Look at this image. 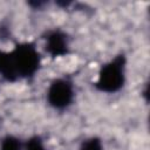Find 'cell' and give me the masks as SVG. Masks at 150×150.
I'll return each mask as SVG.
<instances>
[{"label":"cell","instance_id":"cell-4","mask_svg":"<svg viewBox=\"0 0 150 150\" xmlns=\"http://www.w3.org/2000/svg\"><path fill=\"white\" fill-rule=\"evenodd\" d=\"M45 41V52L53 59L64 57L70 54V35L62 28H49L42 34Z\"/></svg>","mask_w":150,"mask_h":150},{"label":"cell","instance_id":"cell-1","mask_svg":"<svg viewBox=\"0 0 150 150\" xmlns=\"http://www.w3.org/2000/svg\"><path fill=\"white\" fill-rule=\"evenodd\" d=\"M42 67V56L32 41L16 42L11 50L0 49V77L8 82L30 81Z\"/></svg>","mask_w":150,"mask_h":150},{"label":"cell","instance_id":"cell-6","mask_svg":"<svg viewBox=\"0 0 150 150\" xmlns=\"http://www.w3.org/2000/svg\"><path fill=\"white\" fill-rule=\"evenodd\" d=\"M77 150H104L103 141L98 136H90L84 138Z\"/></svg>","mask_w":150,"mask_h":150},{"label":"cell","instance_id":"cell-5","mask_svg":"<svg viewBox=\"0 0 150 150\" xmlns=\"http://www.w3.org/2000/svg\"><path fill=\"white\" fill-rule=\"evenodd\" d=\"M23 142L20 137L7 134L0 139V150H22Z\"/></svg>","mask_w":150,"mask_h":150},{"label":"cell","instance_id":"cell-3","mask_svg":"<svg viewBox=\"0 0 150 150\" xmlns=\"http://www.w3.org/2000/svg\"><path fill=\"white\" fill-rule=\"evenodd\" d=\"M76 90L69 76L53 79L46 90V102L55 111H66L75 102Z\"/></svg>","mask_w":150,"mask_h":150},{"label":"cell","instance_id":"cell-2","mask_svg":"<svg viewBox=\"0 0 150 150\" xmlns=\"http://www.w3.org/2000/svg\"><path fill=\"white\" fill-rule=\"evenodd\" d=\"M128 60L124 53L114 55L104 62L97 73L94 87L97 91L104 94H116L121 91L127 82Z\"/></svg>","mask_w":150,"mask_h":150},{"label":"cell","instance_id":"cell-7","mask_svg":"<svg viewBox=\"0 0 150 150\" xmlns=\"http://www.w3.org/2000/svg\"><path fill=\"white\" fill-rule=\"evenodd\" d=\"M22 150H47V146L40 135H32L23 142Z\"/></svg>","mask_w":150,"mask_h":150}]
</instances>
